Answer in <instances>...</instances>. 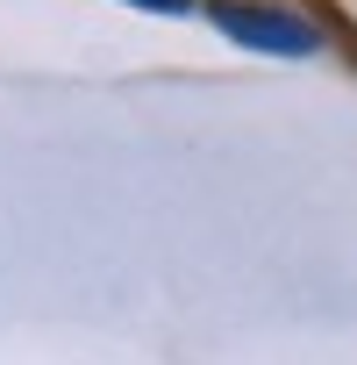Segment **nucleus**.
<instances>
[{"instance_id":"obj_1","label":"nucleus","mask_w":357,"mask_h":365,"mask_svg":"<svg viewBox=\"0 0 357 365\" xmlns=\"http://www.w3.org/2000/svg\"><path fill=\"white\" fill-rule=\"evenodd\" d=\"M222 22V36H236L243 51H272V58H307L321 43V29L307 15H286V8H257V0H215L208 8Z\"/></svg>"},{"instance_id":"obj_2","label":"nucleus","mask_w":357,"mask_h":365,"mask_svg":"<svg viewBox=\"0 0 357 365\" xmlns=\"http://www.w3.org/2000/svg\"><path fill=\"white\" fill-rule=\"evenodd\" d=\"M136 8H157V15H186L193 0H136Z\"/></svg>"}]
</instances>
